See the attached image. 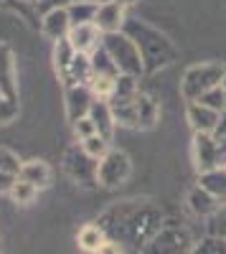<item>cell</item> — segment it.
I'll list each match as a JSON object with an SVG mask.
<instances>
[{"mask_svg": "<svg viewBox=\"0 0 226 254\" xmlns=\"http://www.w3.org/2000/svg\"><path fill=\"white\" fill-rule=\"evenodd\" d=\"M150 201H125L105 211L97 224L107 231V239L132 242L145 247L163 226V214L158 208L148 206Z\"/></svg>", "mask_w": 226, "mask_h": 254, "instance_id": "obj_1", "label": "cell"}, {"mask_svg": "<svg viewBox=\"0 0 226 254\" xmlns=\"http://www.w3.org/2000/svg\"><path fill=\"white\" fill-rule=\"evenodd\" d=\"M193 247H196L193 237L186 226L166 224V226H160L158 234L140 249V254H191Z\"/></svg>", "mask_w": 226, "mask_h": 254, "instance_id": "obj_2", "label": "cell"}, {"mask_svg": "<svg viewBox=\"0 0 226 254\" xmlns=\"http://www.w3.org/2000/svg\"><path fill=\"white\" fill-rule=\"evenodd\" d=\"M105 51L110 54V59L114 61V66L119 69V74L125 76H135L142 69V61H140V49L132 44L130 38L119 36V33H107L105 36Z\"/></svg>", "mask_w": 226, "mask_h": 254, "instance_id": "obj_3", "label": "cell"}, {"mask_svg": "<svg viewBox=\"0 0 226 254\" xmlns=\"http://www.w3.org/2000/svg\"><path fill=\"white\" fill-rule=\"evenodd\" d=\"M132 173V163L127 153L122 150H110L105 158L97 163V183L105 188H117L122 186Z\"/></svg>", "mask_w": 226, "mask_h": 254, "instance_id": "obj_4", "label": "cell"}, {"mask_svg": "<svg viewBox=\"0 0 226 254\" xmlns=\"http://www.w3.org/2000/svg\"><path fill=\"white\" fill-rule=\"evenodd\" d=\"M64 171L79 186H94L97 183V160H92L84 150H81V145L79 147L74 145V147L66 150V155H64Z\"/></svg>", "mask_w": 226, "mask_h": 254, "instance_id": "obj_5", "label": "cell"}, {"mask_svg": "<svg viewBox=\"0 0 226 254\" xmlns=\"http://www.w3.org/2000/svg\"><path fill=\"white\" fill-rule=\"evenodd\" d=\"M66 41L71 44V49H74L76 54L92 56L94 51L102 49V44H105V33L99 31V26L94 23V20H87V23H76V26H71Z\"/></svg>", "mask_w": 226, "mask_h": 254, "instance_id": "obj_6", "label": "cell"}, {"mask_svg": "<svg viewBox=\"0 0 226 254\" xmlns=\"http://www.w3.org/2000/svg\"><path fill=\"white\" fill-rule=\"evenodd\" d=\"M94 23L99 26L102 33H119L122 23H125V3L117 0H99L97 13H94Z\"/></svg>", "mask_w": 226, "mask_h": 254, "instance_id": "obj_7", "label": "cell"}, {"mask_svg": "<svg viewBox=\"0 0 226 254\" xmlns=\"http://www.w3.org/2000/svg\"><path fill=\"white\" fill-rule=\"evenodd\" d=\"M94 104V94L87 84H71L66 87V115H69V122H76L81 117H87L89 110Z\"/></svg>", "mask_w": 226, "mask_h": 254, "instance_id": "obj_8", "label": "cell"}, {"mask_svg": "<svg viewBox=\"0 0 226 254\" xmlns=\"http://www.w3.org/2000/svg\"><path fill=\"white\" fill-rule=\"evenodd\" d=\"M41 31H44L46 38L51 41H61L66 38L69 31H71V18H69V10L66 8H54V10H46L44 18H41Z\"/></svg>", "mask_w": 226, "mask_h": 254, "instance_id": "obj_9", "label": "cell"}, {"mask_svg": "<svg viewBox=\"0 0 226 254\" xmlns=\"http://www.w3.org/2000/svg\"><path fill=\"white\" fill-rule=\"evenodd\" d=\"M219 201H221V198L214 196L211 190H206L203 186H196L191 193H188V198H186V203H188V208H191V214H196V216H201V219H209L214 211L221 206Z\"/></svg>", "mask_w": 226, "mask_h": 254, "instance_id": "obj_10", "label": "cell"}, {"mask_svg": "<svg viewBox=\"0 0 226 254\" xmlns=\"http://www.w3.org/2000/svg\"><path fill=\"white\" fill-rule=\"evenodd\" d=\"M0 94L15 102V61H13V51L0 44Z\"/></svg>", "mask_w": 226, "mask_h": 254, "instance_id": "obj_11", "label": "cell"}, {"mask_svg": "<svg viewBox=\"0 0 226 254\" xmlns=\"http://www.w3.org/2000/svg\"><path fill=\"white\" fill-rule=\"evenodd\" d=\"M20 158L8 150V147H0V193H8L10 186L18 181L20 176Z\"/></svg>", "mask_w": 226, "mask_h": 254, "instance_id": "obj_12", "label": "cell"}, {"mask_svg": "<svg viewBox=\"0 0 226 254\" xmlns=\"http://www.w3.org/2000/svg\"><path fill=\"white\" fill-rule=\"evenodd\" d=\"M89 120L94 122L97 132H99L102 137L112 140V132H114V122H117V120H114V112H112V104L102 102V99H94L92 110H89Z\"/></svg>", "mask_w": 226, "mask_h": 254, "instance_id": "obj_13", "label": "cell"}, {"mask_svg": "<svg viewBox=\"0 0 226 254\" xmlns=\"http://www.w3.org/2000/svg\"><path fill=\"white\" fill-rule=\"evenodd\" d=\"M18 178H23L31 186H36L38 190H44L51 183V168L44 160H26L23 165H20V176Z\"/></svg>", "mask_w": 226, "mask_h": 254, "instance_id": "obj_14", "label": "cell"}, {"mask_svg": "<svg viewBox=\"0 0 226 254\" xmlns=\"http://www.w3.org/2000/svg\"><path fill=\"white\" fill-rule=\"evenodd\" d=\"M105 242H107V231L102 229L99 224H84L79 229V234H76V244L87 254H94Z\"/></svg>", "mask_w": 226, "mask_h": 254, "instance_id": "obj_15", "label": "cell"}, {"mask_svg": "<svg viewBox=\"0 0 226 254\" xmlns=\"http://www.w3.org/2000/svg\"><path fill=\"white\" fill-rule=\"evenodd\" d=\"M117 84H119V76L114 74H92L87 87L92 89L94 99H102V102H110L114 94H117Z\"/></svg>", "mask_w": 226, "mask_h": 254, "instance_id": "obj_16", "label": "cell"}, {"mask_svg": "<svg viewBox=\"0 0 226 254\" xmlns=\"http://www.w3.org/2000/svg\"><path fill=\"white\" fill-rule=\"evenodd\" d=\"M188 120L193 122V127L198 132H211L214 127H216V122H219V112L216 110H211V107H206V104H191V110H188Z\"/></svg>", "mask_w": 226, "mask_h": 254, "instance_id": "obj_17", "label": "cell"}, {"mask_svg": "<svg viewBox=\"0 0 226 254\" xmlns=\"http://www.w3.org/2000/svg\"><path fill=\"white\" fill-rule=\"evenodd\" d=\"M8 196H10V201H13V203H18V206H31V203L38 198V188H36V186H31V183H28V181H23V178H18V181L10 186Z\"/></svg>", "mask_w": 226, "mask_h": 254, "instance_id": "obj_18", "label": "cell"}, {"mask_svg": "<svg viewBox=\"0 0 226 254\" xmlns=\"http://www.w3.org/2000/svg\"><path fill=\"white\" fill-rule=\"evenodd\" d=\"M201 186L206 190H211L214 196L226 198V168H224V171H221V168H214V171L201 173Z\"/></svg>", "mask_w": 226, "mask_h": 254, "instance_id": "obj_19", "label": "cell"}, {"mask_svg": "<svg viewBox=\"0 0 226 254\" xmlns=\"http://www.w3.org/2000/svg\"><path fill=\"white\" fill-rule=\"evenodd\" d=\"M74 56H76V51L71 49V44L66 38H61V41H56V49H54V61H56V71H58V76L64 79V74L69 71V64L74 61Z\"/></svg>", "mask_w": 226, "mask_h": 254, "instance_id": "obj_20", "label": "cell"}, {"mask_svg": "<svg viewBox=\"0 0 226 254\" xmlns=\"http://www.w3.org/2000/svg\"><path fill=\"white\" fill-rule=\"evenodd\" d=\"M97 5H99V3H89V0H74V3L66 8V10H69V18H71V26L87 23V20H94Z\"/></svg>", "mask_w": 226, "mask_h": 254, "instance_id": "obj_21", "label": "cell"}, {"mask_svg": "<svg viewBox=\"0 0 226 254\" xmlns=\"http://www.w3.org/2000/svg\"><path fill=\"white\" fill-rule=\"evenodd\" d=\"M79 145H81V150H84L92 160H97V163L110 153V140H107V137H102L99 132L92 135V137H87L84 142H79Z\"/></svg>", "mask_w": 226, "mask_h": 254, "instance_id": "obj_22", "label": "cell"}, {"mask_svg": "<svg viewBox=\"0 0 226 254\" xmlns=\"http://www.w3.org/2000/svg\"><path fill=\"white\" fill-rule=\"evenodd\" d=\"M206 231H209V237H221V239H226V201L206 219Z\"/></svg>", "mask_w": 226, "mask_h": 254, "instance_id": "obj_23", "label": "cell"}, {"mask_svg": "<svg viewBox=\"0 0 226 254\" xmlns=\"http://www.w3.org/2000/svg\"><path fill=\"white\" fill-rule=\"evenodd\" d=\"M191 254H226V239L221 237H206L193 247Z\"/></svg>", "mask_w": 226, "mask_h": 254, "instance_id": "obj_24", "label": "cell"}, {"mask_svg": "<svg viewBox=\"0 0 226 254\" xmlns=\"http://www.w3.org/2000/svg\"><path fill=\"white\" fill-rule=\"evenodd\" d=\"M71 127H74V137H76L79 142H84L87 137L97 135V127H94V122L89 120V115L81 117V120H76V122H71Z\"/></svg>", "mask_w": 226, "mask_h": 254, "instance_id": "obj_25", "label": "cell"}, {"mask_svg": "<svg viewBox=\"0 0 226 254\" xmlns=\"http://www.w3.org/2000/svg\"><path fill=\"white\" fill-rule=\"evenodd\" d=\"M15 115H18V107H15V102L0 94V125H5V122L15 120Z\"/></svg>", "mask_w": 226, "mask_h": 254, "instance_id": "obj_26", "label": "cell"}, {"mask_svg": "<svg viewBox=\"0 0 226 254\" xmlns=\"http://www.w3.org/2000/svg\"><path fill=\"white\" fill-rule=\"evenodd\" d=\"M94 254H125V249H122V242H117V239H107V242L102 244Z\"/></svg>", "mask_w": 226, "mask_h": 254, "instance_id": "obj_27", "label": "cell"}, {"mask_svg": "<svg viewBox=\"0 0 226 254\" xmlns=\"http://www.w3.org/2000/svg\"><path fill=\"white\" fill-rule=\"evenodd\" d=\"M71 3L74 0H38L36 5H38V10L46 13V10H54V8H69Z\"/></svg>", "mask_w": 226, "mask_h": 254, "instance_id": "obj_28", "label": "cell"}, {"mask_svg": "<svg viewBox=\"0 0 226 254\" xmlns=\"http://www.w3.org/2000/svg\"><path fill=\"white\" fill-rule=\"evenodd\" d=\"M89 3H99V0H89Z\"/></svg>", "mask_w": 226, "mask_h": 254, "instance_id": "obj_29", "label": "cell"}, {"mask_svg": "<svg viewBox=\"0 0 226 254\" xmlns=\"http://www.w3.org/2000/svg\"><path fill=\"white\" fill-rule=\"evenodd\" d=\"M3 3H5V0H0V5H3Z\"/></svg>", "mask_w": 226, "mask_h": 254, "instance_id": "obj_30", "label": "cell"}]
</instances>
